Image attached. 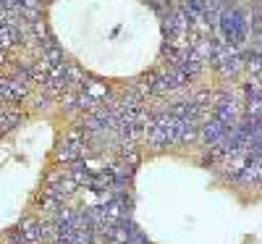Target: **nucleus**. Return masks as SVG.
<instances>
[{"instance_id":"f03ea898","label":"nucleus","mask_w":262,"mask_h":244,"mask_svg":"<svg viewBox=\"0 0 262 244\" xmlns=\"http://www.w3.org/2000/svg\"><path fill=\"white\" fill-rule=\"evenodd\" d=\"M32 84L34 79L24 55V42H21L18 6L0 0V105L21 103ZM0 116L18 121L13 110H0Z\"/></svg>"},{"instance_id":"f257e3e1","label":"nucleus","mask_w":262,"mask_h":244,"mask_svg":"<svg viewBox=\"0 0 262 244\" xmlns=\"http://www.w3.org/2000/svg\"><path fill=\"white\" fill-rule=\"evenodd\" d=\"M18 21L32 79L97 116L176 87L186 60L168 0H21Z\"/></svg>"},{"instance_id":"7ed1b4c3","label":"nucleus","mask_w":262,"mask_h":244,"mask_svg":"<svg viewBox=\"0 0 262 244\" xmlns=\"http://www.w3.org/2000/svg\"><path fill=\"white\" fill-rule=\"evenodd\" d=\"M3 3H16V0H3Z\"/></svg>"}]
</instances>
